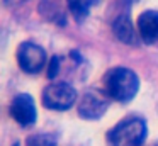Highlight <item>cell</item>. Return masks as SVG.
I'll use <instances>...</instances> for the list:
<instances>
[{"instance_id": "12", "label": "cell", "mask_w": 158, "mask_h": 146, "mask_svg": "<svg viewBox=\"0 0 158 146\" xmlns=\"http://www.w3.org/2000/svg\"><path fill=\"white\" fill-rule=\"evenodd\" d=\"M22 2H26V0H5V3H9V5H17V3Z\"/></svg>"}, {"instance_id": "1", "label": "cell", "mask_w": 158, "mask_h": 146, "mask_svg": "<svg viewBox=\"0 0 158 146\" xmlns=\"http://www.w3.org/2000/svg\"><path fill=\"white\" fill-rule=\"evenodd\" d=\"M104 88L107 97L117 102H129L138 94L139 80L133 70L117 66L104 75Z\"/></svg>"}, {"instance_id": "4", "label": "cell", "mask_w": 158, "mask_h": 146, "mask_svg": "<svg viewBox=\"0 0 158 146\" xmlns=\"http://www.w3.org/2000/svg\"><path fill=\"white\" fill-rule=\"evenodd\" d=\"M17 63L26 73H38L46 63V53L36 43H22L17 49Z\"/></svg>"}, {"instance_id": "6", "label": "cell", "mask_w": 158, "mask_h": 146, "mask_svg": "<svg viewBox=\"0 0 158 146\" xmlns=\"http://www.w3.org/2000/svg\"><path fill=\"white\" fill-rule=\"evenodd\" d=\"M107 97L100 92H87L78 104V114L83 119H99L107 111Z\"/></svg>"}, {"instance_id": "5", "label": "cell", "mask_w": 158, "mask_h": 146, "mask_svg": "<svg viewBox=\"0 0 158 146\" xmlns=\"http://www.w3.org/2000/svg\"><path fill=\"white\" fill-rule=\"evenodd\" d=\"M10 115L17 124L32 126L36 122V105L31 95L19 94L10 104Z\"/></svg>"}, {"instance_id": "9", "label": "cell", "mask_w": 158, "mask_h": 146, "mask_svg": "<svg viewBox=\"0 0 158 146\" xmlns=\"http://www.w3.org/2000/svg\"><path fill=\"white\" fill-rule=\"evenodd\" d=\"M97 2H99V0H66L70 12H72V15L75 17L77 20L85 19Z\"/></svg>"}, {"instance_id": "3", "label": "cell", "mask_w": 158, "mask_h": 146, "mask_svg": "<svg viewBox=\"0 0 158 146\" xmlns=\"http://www.w3.org/2000/svg\"><path fill=\"white\" fill-rule=\"evenodd\" d=\"M77 100V92L68 83H51L43 90V104L51 111H66Z\"/></svg>"}, {"instance_id": "11", "label": "cell", "mask_w": 158, "mask_h": 146, "mask_svg": "<svg viewBox=\"0 0 158 146\" xmlns=\"http://www.w3.org/2000/svg\"><path fill=\"white\" fill-rule=\"evenodd\" d=\"M58 70H60V60L58 58H53L51 60V65H49V70H48V77L53 78L58 75Z\"/></svg>"}, {"instance_id": "10", "label": "cell", "mask_w": 158, "mask_h": 146, "mask_svg": "<svg viewBox=\"0 0 158 146\" xmlns=\"http://www.w3.org/2000/svg\"><path fill=\"white\" fill-rule=\"evenodd\" d=\"M27 146H56V143L53 138H49L46 134H36L29 138Z\"/></svg>"}, {"instance_id": "7", "label": "cell", "mask_w": 158, "mask_h": 146, "mask_svg": "<svg viewBox=\"0 0 158 146\" xmlns=\"http://www.w3.org/2000/svg\"><path fill=\"white\" fill-rule=\"evenodd\" d=\"M138 32L146 44L158 43V12L144 10L138 17Z\"/></svg>"}, {"instance_id": "2", "label": "cell", "mask_w": 158, "mask_h": 146, "mask_svg": "<svg viewBox=\"0 0 158 146\" xmlns=\"http://www.w3.org/2000/svg\"><path fill=\"white\" fill-rule=\"evenodd\" d=\"M146 138V122L141 117H127L121 121L107 134L110 146H141Z\"/></svg>"}, {"instance_id": "8", "label": "cell", "mask_w": 158, "mask_h": 146, "mask_svg": "<svg viewBox=\"0 0 158 146\" xmlns=\"http://www.w3.org/2000/svg\"><path fill=\"white\" fill-rule=\"evenodd\" d=\"M112 27H114V34H116V37L119 41L127 43V44L136 43V32H134V27H133V22H131L129 15L117 17Z\"/></svg>"}]
</instances>
